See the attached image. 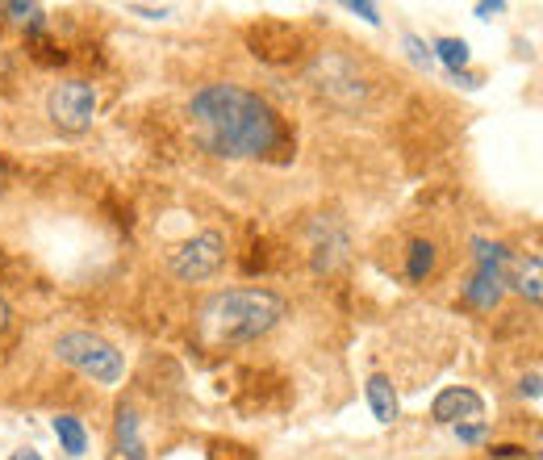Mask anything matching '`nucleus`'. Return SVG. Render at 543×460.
Masks as SVG:
<instances>
[{"instance_id": "nucleus-1", "label": "nucleus", "mask_w": 543, "mask_h": 460, "mask_svg": "<svg viewBox=\"0 0 543 460\" xmlns=\"http://www.w3.org/2000/svg\"><path fill=\"white\" fill-rule=\"evenodd\" d=\"M193 134L209 155L222 159H259L276 151L280 143V118L276 109L239 84H205L188 101Z\"/></svg>"}, {"instance_id": "nucleus-2", "label": "nucleus", "mask_w": 543, "mask_h": 460, "mask_svg": "<svg viewBox=\"0 0 543 460\" xmlns=\"http://www.w3.org/2000/svg\"><path fill=\"white\" fill-rule=\"evenodd\" d=\"M285 297L272 289H226L214 293L197 310V335L214 348H230V343H251L268 335L280 318H285Z\"/></svg>"}, {"instance_id": "nucleus-3", "label": "nucleus", "mask_w": 543, "mask_h": 460, "mask_svg": "<svg viewBox=\"0 0 543 460\" xmlns=\"http://www.w3.org/2000/svg\"><path fill=\"white\" fill-rule=\"evenodd\" d=\"M55 356H59L67 368H76L80 377L97 381V385H117V381L126 377L122 352H117L109 339L92 335V331H67V335H59V339H55Z\"/></svg>"}, {"instance_id": "nucleus-4", "label": "nucleus", "mask_w": 543, "mask_h": 460, "mask_svg": "<svg viewBox=\"0 0 543 460\" xmlns=\"http://www.w3.org/2000/svg\"><path fill=\"white\" fill-rule=\"evenodd\" d=\"M472 256H477V272L464 285V302L481 314H493L506 297V268H510V251L502 243L489 239H472Z\"/></svg>"}, {"instance_id": "nucleus-5", "label": "nucleus", "mask_w": 543, "mask_h": 460, "mask_svg": "<svg viewBox=\"0 0 543 460\" xmlns=\"http://www.w3.org/2000/svg\"><path fill=\"white\" fill-rule=\"evenodd\" d=\"M310 84L322 92L326 101H335L343 109H360L364 97H368V84L360 76V63L356 59H347V55H335V51H326L310 63Z\"/></svg>"}, {"instance_id": "nucleus-6", "label": "nucleus", "mask_w": 543, "mask_h": 460, "mask_svg": "<svg viewBox=\"0 0 543 460\" xmlns=\"http://www.w3.org/2000/svg\"><path fill=\"white\" fill-rule=\"evenodd\" d=\"M46 118L63 134H84L97 118V88L88 80H63L46 97Z\"/></svg>"}, {"instance_id": "nucleus-7", "label": "nucleus", "mask_w": 543, "mask_h": 460, "mask_svg": "<svg viewBox=\"0 0 543 460\" xmlns=\"http://www.w3.org/2000/svg\"><path fill=\"white\" fill-rule=\"evenodd\" d=\"M222 264H226V239L218 230H201V235L184 239L168 256V268L176 281H209Z\"/></svg>"}, {"instance_id": "nucleus-8", "label": "nucleus", "mask_w": 543, "mask_h": 460, "mask_svg": "<svg viewBox=\"0 0 543 460\" xmlns=\"http://www.w3.org/2000/svg\"><path fill=\"white\" fill-rule=\"evenodd\" d=\"M481 414H485V402L477 389H468V385H447L439 389V398L431 402V419L435 423H481Z\"/></svg>"}, {"instance_id": "nucleus-9", "label": "nucleus", "mask_w": 543, "mask_h": 460, "mask_svg": "<svg viewBox=\"0 0 543 460\" xmlns=\"http://www.w3.org/2000/svg\"><path fill=\"white\" fill-rule=\"evenodd\" d=\"M113 452L117 460H147V444H143V431H138V414L134 410H117L113 419Z\"/></svg>"}, {"instance_id": "nucleus-10", "label": "nucleus", "mask_w": 543, "mask_h": 460, "mask_svg": "<svg viewBox=\"0 0 543 460\" xmlns=\"http://www.w3.org/2000/svg\"><path fill=\"white\" fill-rule=\"evenodd\" d=\"M506 289L523 293L531 306H539L543 297V276H539V256H510V268H506Z\"/></svg>"}, {"instance_id": "nucleus-11", "label": "nucleus", "mask_w": 543, "mask_h": 460, "mask_svg": "<svg viewBox=\"0 0 543 460\" xmlns=\"http://www.w3.org/2000/svg\"><path fill=\"white\" fill-rule=\"evenodd\" d=\"M364 394H368V406H372V414H376V423H393L397 419V389H393V381L389 377H368V385H364Z\"/></svg>"}, {"instance_id": "nucleus-12", "label": "nucleus", "mask_w": 543, "mask_h": 460, "mask_svg": "<svg viewBox=\"0 0 543 460\" xmlns=\"http://www.w3.org/2000/svg\"><path fill=\"white\" fill-rule=\"evenodd\" d=\"M51 427H55V435H59V444H63L67 456H84V448H88V431H84V423L76 419V414H59Z\"/></svg>"}, {"instance_id": "nucleus-13", "label": "nucleus", "mask_w": 543, "mask_h": 460, "mask_svg": "<svg viewBox=\"0 0 543 460\" xmlns=\"http://www.w3.org/2000/svg\"><path fill=\"white\" fill-rule=\"evenodd\" d=\"M431 55H435L443 67H452V72H464L468 59H472V51H468V42H464V38H435Z\"/></svg>"}, {"instance_id": "nucleus-14", "label": "nucleus", "mask_w": 543, "mask_h": 460, "mask_svg": "<svg viewBox=\"0 0 543 460\" xmlns=\"http://www.w3.org/2000/svg\"><path fill=\"white\" fill-rule=\"evenodd\" d=\"M435 272V247L431 243H410V256H406V276L418 285V281H427V276Z\"/></svg>"}, {"instance_id": "nucleus-15", "label": "nucleus", "mask_w": 543, "mask_h": 460, "mask_svg": "<svg viewBox=\"0 0 543 460\" xmlns=\"http://www.w3.org/2000/svg\"><path fill=\"white\" fill-rule=\"evenodd\" d=\"M0 13H5L9 21H17V26H30V30H42V5H21V0H9V5H0Z\"/></svg>"}, {"instance_id": "nucleus-16", "label": "nucleus", "mask_w": 543, "mask_h": 460, "mask_svg": "<svg viewBox=\"0 0 543 460\" xmlns=\"http://www.w3.org/2000/svg\"><path fill=\"white\" fill-rule=\"evenodd\" d=\"M401 46H406L410 63H414V67H422V72H431V67H435V55H431V46L422 42L418 34H406V38H401Z\"/></svg>"}, {"instance_id": "nucleus-17", "label": "nucleus", "mask_w": 543, "mask_h": 460, "mask_svg": "<svg viewBox=\"0 0 543 460\" xmlns=\"http://www.w3.org/2000/svg\"><path fill=\"white\" fill-rule=\"evenodd\" d=\"M351 13H356V17H364L368 21V26H381V9H376V5H368V0H351V5H347Z\"/></svg>"}, {"instance_id": "nucleus-18", "label": "nucleus", "mask_w": 543, "mask_h": 460, "mask_svg": "<svg viewBox=\"0 0 543 460\" xmlns=\"http://www.w3.org/2000/svg\"><path fill=\"white\" fill-rule=\"evenodd\" d=\"M485 431H489V427H485V419H481V423H460V427H456V435H460L464 444H477V440H485Z\"/></svg>"}, {"instance_id": "nucleus-19", "label": "nucleus", "mask_w": 543, "mask_h": 460, "mask_svg": "<svg viewBox=\"0 0 543 460\" xmlns=\"http://www.w3.org/2000/svg\"><path fill=\"white\" fill-rule=\"evenodd\" d=\"M518 394L531 398V402H539V373H527L523 381H518Z\"/></svg>"}, {"instance_id": "nucleus-20", "label": "nucleus", "mask_w": 543, "mask_h": 460, "mask_svg": "<svg viewBox=\"0 0 543 460\" xmlns=\"http://www.w3.org/2000/svg\"><path fill=\"white\" fill-rule=\"evenodd\" d=\"M489 456H498V460H510V456H527V448H518V444H493Z\"/></svg>"}, {"instance_id": "nucleus-21", "label": "nucleus", "mask_w": 543, "mask_h": 460, "mask_svg": "<svg viewBox=\"0 0 543 460\" xmlns=\"http://www.w3.org/2000/svg\"><path fill=\"white\" fill-rule=\"evenodd\" d=\"M130 13L147 17V21H163V17H168V9H147V5H130Z\"/></svg>"}, {"instance_id": "nucleus-22", "label": "nucleus", "mask_w": 543, "mask_h": 460, "mask_svg": "<svg viewBox=\"0 0 543 460\" xmlns=\"http://www.w3.org/2000/svg\"><path fill=\"white\" fill-rule=\"evenodd\" d=\"M506 5H502V0H481V5H477V17H493V13H502Z\"/></svg>"}, {"instance_id": "nucleus-23", "label": "nucleus", "mask_w": 543, "mask_h": 460, "mask_svg": "<svg viewBox=\"0 0 543 460\" xmlns=\"http://www.w3.org/2000/svg\"><path fill=\"white\" fill-rule=\"evenodd\" d=\"M452 80L464 84V88H477V76H468V72H452Z\"/></svg>"}, {"instance_id": "nucleus-24", "label": "nucleus", "mask_w": 543, "mask_h": 460, "mask_svg": "<svg viewBox=\"0 0 543 460\" xmlns=\"http://www.w3.org/2000/svg\"><path fill=\"white\" fill-rule=\"evenodd\" d=\"M9 460H42V456H38V452H34V448H21V452H13V456H9Z\"/></svg>"}, {"instance_id": "nucleus-25", "label": "nucleus", "mask_w": 543, "mask_h": 460, "mask_svg": "<svg viewBox=\"0 0 543 460\" xmlns=\"http://www.w3.org/2000/svg\"><path fill=\"white\" fill-rule=\"evenodd\" d=\"M5 327H9V306H5V297H0V335H5Z\"/></svg>"}, {"instance_id": "nucleus-26", "label": "nucleus", "mask_w": 543, "mask_h": 460, "mask_svg": "<svg viewBox=\"0 0 543 460\" xmlns=\"http://www.w3.org/2000/svg\"><path fill=\"white\" fill-rule=\"evenodd\" d=\"M0 189H5V164H0Z\"/></svg>"}]
</instances>
